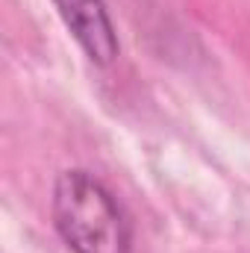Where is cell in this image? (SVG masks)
<instances>
[{
	"instance_id": "6da1fadb",
	"label": "cell",
	"mask_w": 250,
	"mask_h": 253,
	"mask_svg": "<svg viewBox=\"0 0 250 253\" xmlns=\"http://www.w3.org/2000/svg\"><path fill=\"white\" fill-rule=\"evenodd\" d=\"M53 227L71 253H132V224L112 189L85 168L56 177Z\"/></svg>"
},
{
	"instance_id": "7a4b0ae2",
	"label": "cell",
	"mask_w": 250,
	"mask_h": 253,
	"mask_svg": "<svg viewBox=\"0 0 250 253\" xmlns=\"http://www.w3.org/2000/svg\"><path fill=\"white\" fill-rule=\"evenodd\" d=\"M53 6L88 62L106 68L118 59L121 44L106 0H53Z\"/></svg>"
}]
</instances>
